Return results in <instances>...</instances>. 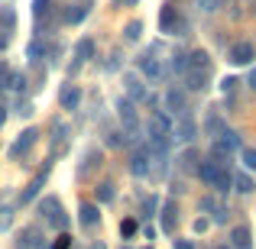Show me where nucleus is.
Listing matches in <instances>:
<instances>
[{
  "label": "nucleus",
  "mask_w": 256,
  "mask_h": 249,
  "mask_svg": "<svg viewBox=\"0 0 256 249\" xmlns=\"http://www.w3.org/2000/svg\"><path fill=\"white\" fill-rule=\"evenodd\" d=\"M152 152L146 149V146H140V149H133V156H130V172L136 175V178H150V168H152Z\"/></svg>",
  "instance_id": "obj_1"
},
{
  "label": "nucleus",
  "mask_w": 256,
  "mask_h": 249,
  "mask_svg": "<svg viewBox=\"0 0 256 249\" xmlns=\"http://www.w3.org/2000/svg\"><path fill=\"white\" fill-rule=\"evenodd\" d=\"M36 139H39V130H23L16 139H13V146H10V159H20V156H26V152L36 146Z\"/></svg>",
  "instance_id": "obj_2"
},
{
  "label": "nucleus",
  "mask_w": 256,
  "mask_h": 249,
  "mask_svg": "<svg viewBox=\"0 0 256 249\" xmlns=\"http://www.w3.org/2000/svg\"><path fill=\"white\" fill-rule=\"evenodd\" d=\"M253 58H256V52H253V45H250V42H237V45H230V52H227V62L237 65V68L250 65Z\"/></svg>",
  "instance_id": "obj_3"
},
{
  "label": "nucleus",
  "mask_w": 256,
  "mask_h": 249,
  "mask_svg": "<svg viewBox=\"0 0 256 249\" xmlns=\"http://www.w3.org/2000/svg\"><path fill=\"white\" fill-rule=\"evenodd\" d=\"M152 136H172V120L166 110H156L150 117V139Z\"/></svg>",
  "instance_id": "obj_4"
},
{
  "label": "nucleus",
  "mask_w": 256,
  "mask_h": 249,
  "mask_svg": "<svg viewBox=\"0 0 256 249\" xmlns=\"http://www.w3.org/2000/svg\"><path fill=\"white\" fill-rule=\"evenodd\" d=\"M140 75H143V78H150V81H162L166 68H162V62H159V58L143 55V58H140Z\"/></svg>",
  "instance_id": "obj_5"
},
{
  "label": "nucleus",
  "mask_w": 256,
  "mask_h": 249,
  "mask_svg": "<svg viewBox=\"0 0 256 249\" xmlns=\"http://www.w3.org/2000/svg\"><path fill=\"white\" fill-rule=\"evenodd\" d=\"M117 113H120V120H124V126L130 133H136V126H140V117H136V107H133V100H124L120 97L117 100Z\"/></svg>",
  "instance_id": "obj_6"
},
{
  "label": "nucleus",
  "mask_w": 256,
  "mask_h": 249,
  "mask_svg": "<svg viewBox=\"0 0 256 249\" xmlns=\"http://www.w3.org/2000/svg\"><path fill=\"white\" fill-rule=\"evenodd\" d=\"M46 178H49V165H46V168H42V172H39V175H36V178H32V181H30V185H26V191H23V194H20V204H30V201H36V194H39V191H42V185H46Z\"/></svg>",
  "instance_id": "obj_7"
},
{
  "label": "nucleus",
  "mask_w": 256,
  "mask_h": 249,
  "mask_svg": "<svg viewBox=\"0 0 256 249\" xmlns=\"http://www.w3.org/2000/svg\"><path fill=\"white\" fill-rule=\"evenodd\" d=\"M124 87H126V100H143L146 97V87H143L136 71H126L124 75Z\"/></svg>",
  "instance_id": "obj_8"
},
{
  "label": "nucleus",
  "mask_w": 256,
  "mask_h": 249,
  "mask_svg": "<svg viewBox=\"0 0 256 249\" xmlns=\"http://www.w3.org/2000/svg\"><path fill=\"white\" fill-rule=\"evenodd\" d=\"M58 104H62V110H78V104H82V87L65 84L62 94H58Z\"/></svg>",
  "instance_id": "obj_9"
},
{
  "label": "nucleus",
  "mask_w": 256,
  "mask_h": 249,
  "mask_svg": "<svg viewBox=\"0 0 256 249\" xmlns=\"http://www.w3.org/2000/svg\"><path fill=\"white\" fill-rule=\"evenodd\" d=\"M172 133H175V139H178V143H192V139L198 136V126H194L192 117H182L178 123L172 126Z\"/></svg>",
  "instance_id": "obj_10"
},
{
  "label": "nucleus",
  "mask_w": 256,
  "mask_h": 249,
  "mask_svg": "<svg viewBox=\"0 0 256 249\" xmlns=\"http://www.w3.org/2000/svg\"><path fill=\"white\" fill-rule=\"evenodd\" d=\"M220 168H224V165H218L214 159H201L194 172H198V178L204 181V185H214V181H218V175H220Z\"/></svg>",
  "instance_id": "obj_11"
},
{
  "label": "nucleus",
  "mask_w": 256,
  "mask_h": 249,
  "mask_svg": "<svg viewBox=\"0 0 256 249\" xmlns=\"http://www.w3.org/2000/svg\"><path fill=\"white\" fill-rule=\"evenodd\" d=\"M78 220H82L84 230H91V227H98L100 214H98V204H91V201H84L82 207H78Z\"/></svg>",
  "instance_id": "obj_12"
},
{
  "label": "nucleus",
  "mask_w": 256,
  "mask_h": 249,
  "mask_svg": "<svg viewBox=\"0 0 256 249\" xmlns=\"http://www.w3.org/2000/svg\"><path fill=\"white\" fill-rule=\"evenodd\" d=\"M230 249H253V237L246 227H234L230 230Z\"/></svg>",
  "instance_id": "obj_13"
},
{
  "label": "nucleus",
  "mask_w": 256,
  "mask_h": 249,
  "mask_svg": "<svg viewBox=\"0 0 256 249\" xmlns=\"http://www.w3.org/2000/svg\"><path fill=\"white\" fill-rule=\"evenodd\" d=\"M91 55H94V42H91V39H82V42H78V49H75V58H78V62L72 65L68 71H78V65H82V62H88Z\"/></svg>",
  "instance_id": "obj_14"
},
{
  "label": "nucleus",
  "mask_w": 256,
  "mask_h": 249,
  "mask_svg": "<svg viewBox=\"0 0 256 249\" xmlns=\"http://www.w3.org/2000/svg\"><path fill=\"white\" fill-rule=\"evenodd\" d=\"M175 23H178V13H175V6H162V13H159V29H162V32H172Z\"/></svg>",
  "instance_id": "obj_15"
},
{
  "label": "nucleus",
  "mask_w": 256,
  "mask_h": 249,
  "mask_svg": "<svg viewBox=\"0 0 256 249\" xmlns=\"http://www.w3.org/2000/svg\"><path fill=\"white\" fill-rule=\"evenodd\" d=\"M185 84H188V91H204V71L188 68L185 71Z\"/></svg>",
  "instance_id": "obj_16"
},
{
  "label": "nucleus",
  "mask_w": 256,
  "mask_h": 249,
  "mask_svg": "<svg viewBox=\"0 0 256 249\" xmlns=\"http://www.w3.org/2000/svg\"><path fill=\"white\" fill-rule=\"evenodd\" d=\"M220 149H227V152H234V149H240V136H237V133H234V130H224V133H220Z\"/></svg>",
  "instance_id": "obj_17"
},
{
  "label": "nucleus",
  "mask_w": 256,
  "mask_h": 249,
  "mask_svg": "<svg viewBox=\"0 0 256 249\" xmlns=\"http://www.w3.org/2000/svg\"><path fill=\"white\" fill-rule=\"evenodd\" d=\"M166 110H185V94H182V91H169V94H166Z\"/></svg>",
  "instance_id": "obj_18"
},
{
  "label": "nucleus",
  "mask_w": 256,
  "mask_h": 249,
  "mask_svg": "<svg viewBox=\"0 0 256 249\" xmlns=\"http://www.w3.org/2000/svg\"><path fill=\"white\" fill-rule=\"evenodd\" d=\"M84 16H88V6H84V3H82V6H75V10H72V6L65 10V23H82Z\"/></svg>",
  "instance_id": "obj_19"
},
{
  "label": "nucleus",
  "mask_w": 256,
  "mask_h": 249,
  "mask_svg": "<svg viewBox=\"0 0 256 249\" xmlns=\"http://www.w3.org/2000/svg\"><path fill=\"white\" fill-rule=\"evenodd\" d=\"M230 185H234V175L227 172V168H220V175H218V181H214V188H218V191H230Z\"/></svg>",
  "instance_id": "obj_20"
},
{
  "label": "nucleus",
  "mask_w": 256,
  "mask_h": 249,
  "mask_svg": "<svg viewBox=\"0 0 256 249\" xmlns=\"http://www.w3.org/2000/svg\"><path fill=\"white\" fill-rule=\"evenodd\" d=\"M140 32H143V23H140V19H133V23H126V29H124L126 42H136V39H140Z\"/></svg>",
  "instance_id": "obj_21"
},
{
  "label": "nucleus",
  "mask_w": 256,
  "mask_h": 249,
  "mask_svg": "<svg viewBox=\"0 0 256 249\" xmlns=\"http://www.w3.org/2000/svg\"><path fill=\"white\" fill-rule=\"evenodd\" d=\"M98 201H100V204H110V201H114V185H110V181L98 185Z\"/></svg>",
  "instance_id": "obj_22"
},
{
  "label": "nucleus",
  "mask_w": 256,
  "mask_h": 249,
  "mask_svg": "<svg viewBox=\"0 0 256 249\" xmlns=\"http://www.w3.org/2000/svg\"><path fill=\"white\" fill-rule=\"evenodd\" d=\"M169 68L175 71V75H185V71H188V55H172Z\"/></svg>",
  "instance_id": "obj_23"
},
{
  "label": "nucleus",
  "mask_w": 256,
  "mask_h": 249,
  "mask_svg": "<svg viewBox=\"0 0 256 249\" xmlns=\"http://www.w3.org/2000/svg\"><path fill=\"white\" fill-rule=\"evenodd\" d=\"M42 13H49V0H32V16L42 19Z\"/></svg>",
  "instance_id": "obj_24"
},
{
  "label": "nucleus",
  "mask_w": 256,
  "mask_h": 249,
  "mask_svg": "<svg viewBox=\"0 0 256 249\" xmlns=\"http://www.w3.org/2000/svg\"><path fill=\"white\" fill-rule=\"evenodd\" d=\"M10 224H13V211L4 207V211H0V230H10Z\"/></svg>",
  "instance_id": "obj_25"
},
{
  "label": "nucleus",
  "mask_w": 256,
  "mask_h": 249,
  "mask_svg": "<svg viewBox=\"0 0 256 249\" xmlns=\"http://www.w3.org/2000/svg\"><path fill=\"white\" fill-rule=\"evenodd\" d=\"M6 87H13V91H26V75H10V84Z\"/></svg>",
  "instance_id": "obj_26"
},
{
  "label": "nucleus",
  "mask_w": 256,
  "mask_h": 249,
  "mask_svg": "<svg viewBox=\"0 0 256 249\" xmlns=\"http://www.w3.org/2000/svg\"><path fill=\"white\" fill-rule=\"evenodd\" d=\"M244 165L250 172H256V149H244Z\"/></svg>",
  "instance_id": "obj_27"
},
{
  "label": "nucleus",
  "mask_w": 256,
  "mask_h": 249,
  "mask_svg": "<svg viewBox=\"0 0 256 249\" xmlns=\"http://www.w3.org/2000/svg\"><path fill=\"white\" fill-rule=\"evenodd\" d=\"M237 191H244V194H250V191H253V181L246 178V175H240V178H237Z\"/></svg>",
  "instance_id": "obj_28"
},
{
  "label": "nucleus",
  "mask_w": 256,
  "mask_h": 249,
  "mask_svg": "<svg viewBox=\"0 0 256 249\" xmlns=\"http://www.w3.org/2000/svg\"><path fill=\"white\" fill-rule=\"evenodd\" d=\"M120 233H124V237H133V233H136V220H124V224H120Z\"/></svg>",
  "instance_id": "obj_29"
},
{
  "label": "nucleus",
  "mask_w": 256,
  "mask_h": 249,
  "mask_svg": "<svg viewBox=\"0 0 256 249\" xmlns=\"http://www.w3.org/2000/svg\"><path fill=\"white\" fill-rule=\"evenodd\" d=\"M237 84H240L237 78H224V81H220V91H224V94H230V91H234Z\"/></svg>",
  "instance_id": "obj_30"
},
{
  "label": "nucleus",
  "mask_w": 256,
  "mask_h": 249,
  "mask_svg": "<svg viewBox=\"0 0 256 249\" xmlns=\"http://www.w3.org/2000/svg\"><path fill=\"white\" fill-rule=\"evenodd\" d=\"M172 214H175V204L166 207V217H162V227H166V230H172Z\"/></svg>",
  "instance_id": "obj_31"
},
{
  "label": "nucleus",
  "mask_w": 256,
  "mask_h": 249,
  "mask_svg": "<svg viewBox=\"0 0 256 249\" xmlns=\"http://www.w3.org/2000/svg\"><path fill=\"white\" fill-rule=\"evenodd\" d=\"M39 55H42V42H32L30 45V58H39Z\"/></svg>",
  "instance_id": "obj_32"
},
{
  "label": "nucleus",
  "mask_w": 256,
  "mask_h": 249,
  "mask_svg": "<svg viewBox=\"0 0 256 249\" xmlns=\"http://www.w3.org/2000/svg\"><path fill=\"white\" fill-rule=\"evenodd\" d=\"M201 10H208V13H211V10H218V0H201Z\"/></svg>",
  "instance_id": "obj_33"
},
{
  "label": "nucleus",
  "mask_w": 256,
  "mask_h": 249,
  "mask_svg": "<svg viewBox=\"0 0 256 249\" xmlns=\"http://www.w3.org/2000/svg\"><path fill=\"white\" fill-rule=\"evenodd\" d=\"M68 246H72V237H58V243L52 249H68Z\"/></svg>",
  "instance_id": "obj_34"
},
{
  "label": "nucleus",
  "mask_w": 256,
  "mask_h": 249,
  "mask_svg": "<svg viewBox=\"0 0 256 249\" xmlns=\"http://www.w3.org/2000/svg\"><path fill=\"white\" fill-rule=\"evenodd\" d=\"M218 130H220V120L211 117V120H208V133H218Z\"/></svg>",
  "instance_id": "obj_35"
},
{
  "label": "nucleus",
  "mask_w": 256,
  "mask_h": 249,
  "mask_svg": "<svg viewBox=\"0 0 256 249\" xmlns=\"http://www.w3.org/2000/svg\"><path fill=\"white\" fill-rule=\"evenodd\" d=\"M175 249H194L192 240H175Z\"/></svg>",
  "instance_id": "obj_36"
},
{
  "label": "nucleus",
  "mask_w": 256,
  "mask_h": 249,
  "mask_svg": "<svg viewBox=\"0 0 256 249\" xmlns=\"http://www.w3.org/2000/svg\"><path fill=\"white\" fill-rule=\"evenodd\" d=\"M224 220H227V211H224V207H220V211H214V224H224Z\"/></svg>",
  "instance_id": "obj_37"
},
{
  "label": "nucleus",
  "mask_w": 256,
  "mask_h": 249,
  "mask_svg": "<svg viewBox=\"0 0 256 249\" xmlns=\"http://www.w3.org/2000/svg\"><path fill=\"white\" fill-rule=\"evenodd\" d=\"M192 159H194L192 152H185V156H182V168H192Z\"/></svg>",
  "instance_id": "obj_38"
},
{
  "label": "nucleus",
  "mask_w": 256,
  "mask_h": 249,
  "mask_svg": "<svg viewBox=\"0 0 256 249\" xmlns=\"http://www.w3.org/2000/svg\"><path fill=\"white\" fill-rule=\"evenodd\" d=\"M4 120H6V107H0V126H4Z\"/></svg>",
  "instance_id": "obj_39"
},
{
  "label": "nucleus",
  "mask_w": 256,
  "mask_h": 249,
  "mask_svg": "<svg viewBox=\"0 0 256 249\" xmlns=\"http://www.w3.org/2000/svg\"><path fill=\"white\" fill-rule=\"evenodd\" d=\"M250 84H253V87H256V68H253V71H250Z\"/></svg>",
  "instance_id": "obj_40"
},
{
  "label": "nucleus",
  "mask_w": 256,
  "mask_h": 249,
  "mask_svg": "<svg viewBox=\"0 0 256 249\" xmlns=\"http://www.w3.org/2000/svg\"><path fill=\"white\" fill-rule=\"evenodd\" d=\"M4 45H6V39H0V49H4Z\"/></svg>",
  "instance_id": "obj_41"
},
{
  "label": "nucleus",
  "mask_w": 256,
  "mask_h": 249,
  "mask_svg": "<svg viewBox=\"0 0 256 249\" xmlns=\"http://www.w3.org/2000/svg\"><path fill=\"white\" fill-rule=\"evenodd\" d=\"M220 249H230V246H220Z\"/></svg>",
  "instance_id": "obj_42"
}]
</instances>
